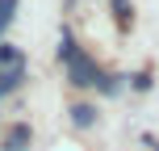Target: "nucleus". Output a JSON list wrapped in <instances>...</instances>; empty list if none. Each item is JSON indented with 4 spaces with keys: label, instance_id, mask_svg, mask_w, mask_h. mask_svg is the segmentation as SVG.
<instances>
[{
    "label": "nucleus",
    "instance_id": "1",
    "mask_svg": "<svg viewBox=\"0 0 159 151\" xmlns=\"http://www.w3.org/2000/svg\"><path fill=\"white\" fill-rule=\"evenodd\" d=\"M96 80H105L101 72H96V63H92V59H88V55H75L71 59V84H96Z\"/></svg>",
    "mask_w": 159,
    "mask_h": 151
},
{
    "label": "nucleus",
    "instance_id": "2",
    "mask_svg": "<svg viewBox=\"0 0 159 151\" xmlns=\"http://www.w3.org/2000/svg\"><path fill=\"white\" fill-rule=\"evenodd\" d=\"M71 122H75V126H92V122H96V109H92V105H75V109H71Z\"/></svg>",
    "mask_w": 159,
    "mask_h": 151
},
{
    "label": "nucleus",
    "instance_id": "5",
    "mask_svg": "<svg viewBox=\"0 0 159 151\" xmlns=\"http://www.w3.org/2000/svg\"><path fill=\"white\" fill-rule=\"evenodd\" d=\"M13 84H17V76H8V72H4V76H0V97H4V92H8Z\"/></svg>",
    "mask_w": 159,
    "mask_h": 151
},
{
    "label": "nucleus",
    "instance_id": "4",
    "mask_svg": "<svg viewBox=\"0 0 159 151\" xmlns=\"http://www.w3.org/2000/svg\"><path fill=\"white\" fill-rule=\"evenodd\" d=\"M13 8H17V0H0V30L13 21Z\"/></svg>",
    "mask_w": 159,
    "mask_h": 151
},
{
    "label": "nucleus",
    "instance_id": "3",
    "mask_svg": "<svg viewBox=\"0 0 159 151\" xmlns=\"http://www.w3.org/2000/svg\"><path fill=\"white\" fill-rule=\"evenodd\" d=\"M25 143H30V130H25V126H17L13 134H8V143H4V147H8V151H25Z\"/></svg>",
    "mask_w": 159,
    "mask_h": 151
}]
</instances>
